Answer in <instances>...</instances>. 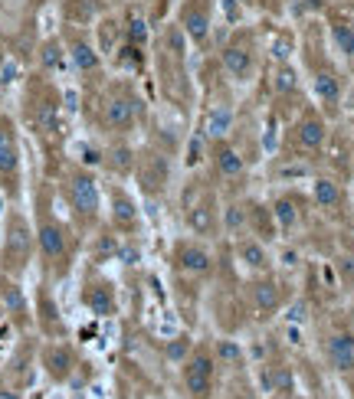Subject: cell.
I'll return each instance as SVG.
<instances>
[{"instance_id":"obj_11","label":"cell","mask_w":354,"mask_h":399,"mask_svg":"<svg viewBox=\"0 0 354 399\" xmlns=\"http://www.w3.org/2000/svg\"><path fill=\"white\" fill-rule=\"evenodd\" d=\"M246 298H249L253 311H259V314H276V311H282L285 302H289V288H285L279 278H273L269 272H266V275L249 278V285H246Z\"/></svg>"},{"instance_id":"obj_18","label":"cell","mask_w":354,"mask_h":399,"mask_svg":"<svg viewBox=\"0 0 354 399\" xmlns=\"http://www.w3.org/2000/svg\"><path fill=\"white\" fill-rule=\"evenodd\" d=\"M40 364H43V370L49 373L56 383H66L69 373L76 370V354L69 344H49V347H43V354H40Z\"/></svg>"},{"instance_id":"obj_4","label":"cell","mask_w":354,"mask_h":399,"mask_svg":"<svg viewBox=\"0 0 354 399\" xmlns=\"http://www.w3.org/2000/svg\"><path fill=\"white\" fill-rule=\"evenodd\" d=\"M33 249H37V236H33V226L23 213L7 216V226H4V249H0V275H23V268L30 266L33 258Z\"/></svg>"},{"instance_id":"obj_7","label":"cell","mask_w":354,"mask_h":399,"mask_svg":"<svg viewBox=\"0 0 354 399\" xmlns=\"http://www.w3.org/2000/svg\"><path fill=\"white\" fill-rule=\"evenodd\" d=\"M213 10H217L213 0H181L174 23L194 46H207L213 33Z\"/></svg>"},{"instance_id":"obj_24","label":"cell","mask_w":354,"mask_h":399,"mask_svg":"<svg viewBox=\"0 0 354 399\" xmlns=\"http://www.w3.org/2000/svg\"><path fill=\"white\" fill-rule=\"evenodd\" d=\"M312 200H315L318 210L335 213V210H341V203H345L341 184H335L331 177H315V184H312Z\"/></svg>"},{"instance_id":"obj_21","label":"cell","mask_w":354,"mask_h":399,"mask_svg":"<svg viewBox=\"0 0 354 399\" xmlns=\"http://www.w3.org/2000/svg\"><path fill=\"white\" fill-rule=\"evenodd\" d=\"M0 304H4V311H7L17 324H27V321H30L27 294H23V288H20V285L13 282L10 275H0Z\"/></svg>"},{"instance_id":"obj_14","label":"cell","mask_w":354,"mask_h":399,"mask_svg":"<svg viewBox=\"0 0 354 399\" xmlns=\"http://www.w3.org/2000/svg\"><path fill=\"white\" fill-rule=\"evenodd\" d=\"M20 184V138L10 118L0 115V186Z\"/></svg>"},{"instance_id":"obj_16","label":"cell","mask_w":354,"mask_h":399,"mask_svg":"<svg viewBox=\"0 0 354 399\" xmlns=\"http://www.w3.org/2000/svg\"><path fill=\"white\" fill-rule=\"evenodd\" d=\"M210 164H213V177L220 184H233L246 177V157L236 151L230 141H213L210 144Z\"/></svg>"},{"instance_id":"obj_36","label":"cell","mask_w":354,"mask_h":399,"mask_svg":"<svg viewBox=\"0 0 354 399\" xmlns=\"http://www.w3.org/2000/svg\"><path fill=\"white\" fill-rule=\"evenodd\" d=\"M220 10H223V17L230 20V23H233V27H240V23H243V4H240V0H220Z\"/></svg>"},{"instance_id":"obj_40","label":"cell","mask_w":354,"mask_h":399,"mask_svg":"<svg viewBox=\"0 0 354 399\" xmlns=\"http://www.w3.org/2000/svg\"><path fill=\"white\" fill-rule=\"evenodd\" d=\"M240 4H243V7H253V4H256V0H240Z\"/></svg>"},{"instance_id":"obj_31","label":"cell","mask_w":354,"mask_h":399,"mask_svg":"<svg viewBox=\"0 0 354 399\" xmlns=\"http://www.w3.org/2000/svg\"><path fill=\"white\" fill-rule=\"evenodd\" d=\"M230 128H233V108H230V105H217V108H213V115H210V121H207L210 144H213V141H227Z\"/></svg>"},{"instance_id":"obj_12","label":"cell","mask_w":354,"mask_h":399,"mask_svg":"<svg viewBox=\"0 0 354 399\" xmlns=\"http://www.w3.org/2000/svg\"><path fill=\"white\" fill-rule=\"evenodd\" d=\"M171 262L177 272L191 278H210L213 275V256L207 252V246L200 239H181L171 249Z\"/></svg>"},{"instance_id":"obj_35","label":"cell","mask_w":354,"mask_h":399,"mask_svg":"<svg viewBox=\"0 0 354 399\" xmlns=\"http://www.w3.org/2000/svg\"><path fill=\"white\" fill-rule=\"evenodd\" d=\"M292 36L289 33H282V36H276V43H273V59L276 62H289V56H292Z\"/></svg>"},{"instance_id":"obj_33","label":"cell","mask_w":354,"mask_h":399,"mask_svg":"<svg viewBox=\"0 0 354 399\" xmlns=\"http://www.w3.org/2000/svg\"><path fill=\"white\" fill-rule=\"evenodd\" d=\"M269 380H273V390L282 393V396H292V393H295V376H292L289 367H273Z\"/></svg>"},{"instance_id":"obj_30","label":"cell","mask_w":354,"mask_h":399,"mask_svg":"<svg viewBox=\"0 0 354 399\" xmlns=\"http://www.w3.org/2000/svg\"><path fill=\"white\" fill-rule=\"evenodd\" d=\"M37 321H40V328L46 330V334H53V338H59L63 334V318H59V311H56V302H53V294L40 292V302H37Z\"/></svg>"},{"instance_id":"obj_9","label":"cell","mask_w":354,"mask_h":399,"mask_svg":"<svg viewBox=\"0 0 354 399\" xmlns=\"http://www.w3.org/2000/svg\"><path fill=\"white\" fill-rule=\"evenodd\" d=\"M63 43H66L69 66H73L79 76H99V72H102V49L95 46V40H92L85 30L73 27V23H66Z\"/></svg>"},{"instance_id":"obj_39","label":"cell","mask_w":354,"mask_h":399,"mask_svg":"<svg viewBox=\"0 0 354 399\" xmlns=\"http://www.w3.org/2000/svg\"><path fill=\"white\" fill-rule=\"evenodd\" d=\"M0 399H23V396H20V390H13V386H0Z\"/></svg>"},{"instance_id":"obj_34","label":"cell","mask_w":354,"mask_h":399,"mask_svg":"<svg viewBox=\"0 0 354 399\" xmlns=\"http://www.w3.org/2000/svg\"><path fill=\"white\" fill-rule=\"evenodd\" d=\"M191 350H194V340L191 338H174L171 344L164 347V357H167V360H174V364H181V360H187V357H191Z\"/></svg>"},{"instance_id":"obj_10","label":"cell","mask_w":354,"mask_h":399,"mask_svg":"<svg viewBox=\"0 0 354 399\" xmlns=\"http://www.w3.org/2000/svg\"><path fill=\"white\" fill-rule=\"evenodd\" d=\"M184 222H187V230H191V236H197V239H213L220 232V203L217 196L210 193V190H200V196L194 200V203H187V210H184Z\"/></svg>"},{"instance_id":"obj_37","label":"cell","mask_w":354,"mask_h":399,"mask_svg":"<svg viewBox=\"0 0 354 399\" xmlns=\"http://www.w3.org/2000/svg\"><path fill=\"white\" fill-rule=\"evenodd\" d=\"M220 222H227V230H240L246 222V213H243V206H227V213H220Z\"/></svg>"},{"instance_id":"obj_13","label":"cell","mask_w":354,"mask_h":399,"mask_svg":"<svg viewBox=\"0 0 354 399\" xmlns=\"http://www.w3.org/2000/svg\"><path fill=\"white\" fill-rule=\"evenodd\" d=\"M109 222L112 230L122 232V236H135L141 230V213H138L135 196L118 184L109 186Z\"/></svg>"},{"instance_id":"obj_23","label":"cell","mask_w":354,"mask_h":399,"mask_svg":"<svg viewBox=\"0 0 354 399\" xmlns=\"http://www.w3.org/2000/svg\"><path fill=\"white\" fill-rule=\"evenodd\" d=\"M328 36H331V46L345 59H354V23L341 13H331L328 17Z\"/></svg>"},{"instance_id":"obj_6","label":"cell","mask_w":354,"mask_h":399,"mask_svg":"<svg viewBox=\"0 0 354 399\" xmlns=\"http://www.w3.org/2000/svg\"><path fill=\"white\" fill-rule=\"evenodd\" d=\"M131 177L138 180L141 193L158 200V196H164L167 184H171V157H167L164 151H155V148H145V151L135 154V170H131Z\"/></svg>"},{"instance_id":"obj_19","label":"cell","mask_w":354,"mask_h":399,"mask_svg":"<svg viewBox=\"0 0 354 399\" xmlns=\"http://www.w3.org/2000/svg\"><path fill=\"white\" fill-rule=\"evenodd\" d=\"M82 304H85L89 314H95V318H112L118 308L115 288H112L109 282H85L82 285Z\"/></svg>"},{"instance_id":"obj_22","label":"cell","mask_w":354,"mask_h":399,"mask_svg":"<svg viewBox=\"0 0 354 399\" xmlns=\"http://www.w3.org/2000/svg\"><path fill=\"white\" fill-rule=\"evenodd\" d=\"M312 92H315V98L321 105L335 108L338 102H341V76H338L331 66H321V69H315V76H312Z\"/></svg>"},{"instance_id":"obj_1","label":"cell","mask_w":354,"mask_h":399,"mask_svg":"<svg viewBox=\"0 0 354 399\" xmlns=\"http://www.w3.org/2000/svg\"><path fill=\"white\" fill-rule=\"evenodd\" d=\"M63 196L73 220L82 230H92L102 216V186L95 180V174L85 167H76L63 177Z\"/></svg>"},{"instance_id":"obj_28","label":"cell","mask_w":354,"mask_h":399,"mask_svg":"<svg viewBox=\"0 0 354 399\" xmlns=\"http://www.w3.org/2000/svg\"><path fill=\"white\" fill-rule=\"evenodd\" d=\"M135 154L138 151H131L128 144H112L109 151L102 154V164H105L115 177H128V174L135 170Z\"/></svg>"},{"instance_id":"obj_15","label":"cell","mask_w":354,"mask_h":399,"mask_svg":"<svg viewBox=\"0 0 354 399\" xmlns=\"http://www.w3.org/2000/svg\"><path fill=\"white\" fill-rule=\"evenodd\" d=\"M292 141L302 154H318L328 141V124L318 112H302L299 121L292 124Z\"/></svg>"},{"instance_id":"obj_38","label":"cell","mask_w":354,"mask_h":399,"mask_svg":"<svg viewBox=\"0 0 354 399\" xmlns=\"http://www.w3.org/2000/svg\"><path fill=\"white\" fill-rule=\"evenodd\" d=\"M217 357H220V360H230V364H240V360H243V354H240V347H236L233 340H220V344H217Z\"/></svg>"},{"instance_id":"obj_26","label":"cell","mask_w":354,"mask_h":399,"mask_svg":"<svg viewBox=\"0 0 354 399\" xmlns=\"http://www.w3.org/2000/svg\"><path fill=\"white\" fill-rule=\"evenodd\" d=\"M299 89H302L299 69H295L292 62H276V69H273V92H276V98H292V95H299Z\"/></svg>"},{"instance_id":"obj_32","label":"cell","mask_w":354,"mask_h":399,"mask_svg":"<svg viewBox=\"0 0 354 399\" xmlns=\"http://www.w3.org/2000/svg\"><path fill=\"white\" fill-rule=\"evenodd\" d=\"M122 40L131 46H141L145 49L148 40H151V27H148L145 17H138V13H131V17L125 20V27H122Z\"/></svg>"},{"instance_id":"obj_25","label":"cell","mask_w":354,"mask_h":399,"mask_svg":"<svg viewBox=\"0 0 354 399\" xmlns=\"http://www.w3.org/2000/svg\"><path fill=\"white\" fill-rule=\"evenodd\" d=\"M69 66V56H66V43L63 36H49L40 46V69L43 72H63Z\"/></svg>"},{"instance_id":"obj_5","label":"cell","mask_w":354,"mask_h":399,"mask_svg":"<svg viewBox=\"0 0 354 399\" xmlns=\"http://www.w3.org/2000/svg\"><path fill=\"white\" fill-rule=\"evenodd\" d=\"M220 66H223V72H227L233 82H249L256 72V36L249 33V30L236 27L233 36H230L227 43H223V49H220Z\"/></svg>"},{"instance_id":"obj_27","label":"cell","mask_w":354,"mask_h":399,"mask_svg":"<svg viewBox=\"0 0 354 399\" xmlns=\"http://www.w3.org/2000/svg\"><path fill=\"white\" fill-rule=\"evenodd\" d=\"M269 213H273V222L282 232H292L302 222V210H299V203H295V196H276Z\"/></svg>"},{"instance_id":"obj_29","label":"cell","mask_w":354,"mask_h":399,"mask_svg":"<svg viewBox=\"0 0 354 399\" xmlns=\"http://www.w3.org/2000/svg\"><path fill=\"white\" fill-rule=\"evenodd\" d=\"M33 128H37L40 134H46V138L59 134V105H56L53 98L37 102V108H33Z\"/></svg>"},{"instance_id":"obj_20","label":"cell","mask_w":354,"mask_h":399,"mask_svg":"<svg viewBox=\"0 0 354 399\" xmlns=\"http://www.w3.org/2000/svg\"><path fill=\"white\" fill-rule=\"evenodd\" d=\"M325 357H328V364H331V370L351 373L354 370V334H348V330L331 334L325 344Z\"/></svg>"},{"instance_id":"obj_8","label":"cell","mask_w":354,"mask_h":399,"mask_svg":"<svg viewBox=\"0 0 354 399\" xmlns=\"http://www.w3.org/2000/svg\"><path fill=\"white\" fill-rule=\"evenodd\" d=\"M217 383V357L207 347H194L191 357L184 360V390L191 399H210Z\"/></svg>"},{"instance_id":"obj_3","label":"cell","mask_w":354,"mask_h":399,"mask_svg":"<svg viewBox=\"0 0 354 399\" xmlns=\"http://www.w3.org/2000/svg\"><path fill=\"white\" fill-rule=\"evenodd\" d=\"M33 236H37V252H40V258H43V266L49 268L56 278L66 275L69 266H73V232H69V226L43 210L37 220Z\"/></svg>"},{"instance_id":"obj_17","label":"cell","mask_w":354,"mask_h":399,"mask_svg":"<svg viewBox=\"0 0 354 399\" xmlns=\"http://www.w3.org/2000/svg\"><path fill=\"white\" fill-rule=\"evenodd\" d=\"M233 252H236V262H240L249 275H266V272L273 268V256H269V249H266L259 239H253V236L236 239Z\"/></svg>"},{"instance_id":"obj_2","label":"cell","mask_w":354,"mask_h":399,"mask_svg":"<svg viewBox=\"0 0 354 399\" xmlns=\"http://www.w3.org/2000/svg\"><path fill=\"white\" fill-rule=\"evenodd\" d=\"M145 115V102L128 82H115L99 105V124L105 134H128L135 131V124Z\"/></svg>"}]
</instances>
